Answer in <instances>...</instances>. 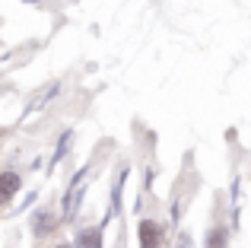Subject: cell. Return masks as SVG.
<instances>
[{"instance_id":"277c9868","label":"cell","mask_w":251,"mask_h":248,"mask_svg":"<svg viewBox=\"0 0 251 248\" xmlns=\"http://www.w3.org/2000/svg\"><path fill=\"white\" fill-rule=\"evenodd\" d=\"M51 226H54V217H51V210H38V213H35V223H32L35 236H45Z\"/></svg>"},{"instance_id":"6da1fadb","label":"cell","mask_w":251,"mask_h":248,"mask_svg":"<svg viewBox=\"0 0 251 248\" xmlns=\"http://www.w3.org/2000/svg\"><path fill=\"white\" fill-rule=\"evenodd\" d=\"M140 245L143 248H159V226L153 220H143L140 223Z\"/></svg>"},{"instance_id":"7a4b0ae2","label":"cell","mask_w":251,"mask_h":248,"mask_svg":"<svg viewBox=\"0 0 251 248\" xmlns=\"http://www.w3.org/2000/svg\"><path fill=\"white\" fill-rule=\"evenodd\" d=\"M16 191H19V175L16 172H3L0 175V204H6Z\"/></svg>"},{"instance_id":"52a82bcc","label":"cell","mask_w":251,"mask_h":248,"mask_svg":"<svg viewBox=\"0 0 251 248\" xmlns=\"http://www.w3.org/2000/svg\"><path fill=\"white\" fill-rule=\"evenodd\" d=\"M54 248H74V245H54Z\"/></svg>"},{"instance_id":"8992f818","label":"cell","mask_w":251,"mask_h":248,"mask_svg":"<svg viewBox=\"0 0 251 248\" xmlns=\"http://www.w3.org/2000/svg\"><path fill=\"white\" fill-rule=\"evenodd\" d=\"M178 248H191V236H188V232H184V236L178 239Z\"/></svg>"},{"instance_id":"3957f363","label":"cell","mask_w":251,"mask_h":248,"mask_svg":"<svg viewBox=\"0 0 251 248\" xmlns=\"http://www.w3.org/2000/svg\"><path fill=\"white\" fill-rule=\"evenodd\" d=\"M76 245H83V248H102V232H99V229H83L80 236H76Z\"/></svg>"},{"instance_id":"5b68a950","label":"cell","mask_w":251,"mask_h":248,"mask_svg":"<svg viewBox=\"0 0 251 248\" xmlns=\"http://www.w3.org/2000/svg\"><path fill=\"white\" fill-rule=\"evenodd\" d=\"M226 229L223 226H213V229L207 232V248H226Z\"/></svg>"}]
</instances>
